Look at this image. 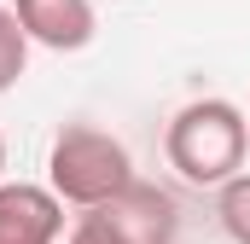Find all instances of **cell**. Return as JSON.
I'll use <instances>...</instances> for the list:
<instances>
[{"mask_svg": "<svg viewBox=\"0 0 250 244\" xmlns=\"http://www.w3.org/2000/svg\"><path fill=\"white\" fill-rule=\"evenodd\" d=\"M215 215H221V233L233 244H250V175H239L215 192Z\"/></svg>", "mask_w": 250, "mask_h": 244, "instance_id": "7", "label": "cell"}, {"mask_svg": "<svg viewBox=\"0 0 250 244\" xmlns=\"http://www.w3.org/2000/svg\"><path fill=\"white\" fill-rule=\"evenodd\" d=\"M70 244H117V239L99 233V227H87V221H76V227H70Z\"/></svg>", "mask_w": 250, "mask_h": 244, "instance_id": "8", "label": "cell"}, {"mask_svg": "<svg viewBox=\"0 0 250 244\" xmlns=\"http://www.w3.org/2000/svg\"><path fill=\"white\" fill-rule=\"evenodd\" d=\"M29 70V35L12 18V6H0V93H12Z\"/></svg>", "mask_w": 250, "mask_h": 244, "instance_id": "6", "label": "cell"}, {"mask_svg": "<svg viewBox=\"0 0 250 244\" xmlns=\"http://www.w3.org/2000/svg\"><path fill=\"white\" fill-rule=\"evenodd\" d=\"M76 221L111 233L117 244H175V233H181L175 198H169L163 186H146V181H134L128 192H117L111 203H99V209H87V215H76Z\"/></svg>", "mask_w": 250, "mask_h": 244, "instance_id": "3", "label": "cell"}, {"mask_svg": "<svg viewBox=\"0 0 250 244\" xmlns=\"http://www.w3.org/2000/svg\"><path fill=\"white\" fill-rule=\"evenodd\" d=\"M0 175H6V134H0Z\"/></svg>", "mask_w": 250, "mask_h": 244, "instance_id": "9", "label": "cell"}, {"mask_svg": "<svg viewBox=\"0 0 250 244\" xmlns=\"http://www.w3.org/2000/svg\"><path fill=\"white\" fill-rule=\"evenodd\" d=\"M140 181L134 175V157L117 134L93 128V122H64L53 134V151H47V186L59 203H76L82 215L111 203L117 192Z\"/></svg>", "mask_w": 250, "mask_h": 244, "instance_id": "2", "label": "cell"}, {"mask_svg": "<svg viewBox=\"0 0 250 244\" xmlns=\"http://www.w3.org/2000/svg\"><path fill=\"white\" fill-rule=\"evenodd\" d=\"M245 151H250V117L233 99H192L163 128V157L192 186H215L221 192L227 181H239L245 175Z\"/></svg>", "mask_w": 250, "mask_h": 244, "instance_id": "1", "label": "cell"}, {"mask_svg": "<svg viewBox=\"0 0 250 244\" xmlns=\"http://www.w3.org/2000/svg\"><path fill=\"white\" fill-rule=\"evenodd\" d=\"M12 18L47 53H82L93 41V29H99L93 0H12Z\"/></svg>", "mask_w": 250, "mask_h": 244, "instance_id": "5", "label": "cell"}, {"mask_svg": "<svg viewBox=\"0 0 250 244\" xmlns=\"http://www.w3.org/2000/svg\"><path fill=\"white\" fill-rule=\"evenodd\" d=\"M64 203L53 186L35 181H0V244H59Z\"/></svg>", "mask_w": 250, "mask_h": 244, "instance_id": "4", "label": "cell"}]
</instances>
